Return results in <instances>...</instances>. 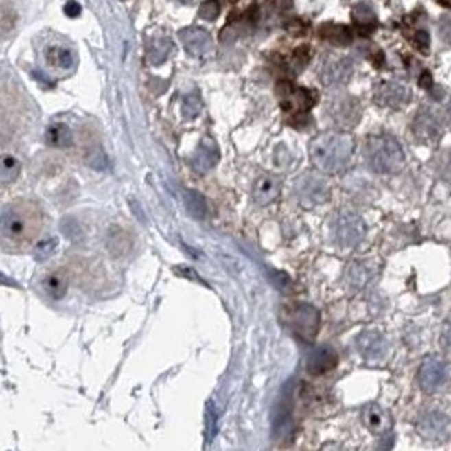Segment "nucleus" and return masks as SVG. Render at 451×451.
I'll list each match as a JSON object with an SVG mask.
<instances>
[{
    "label": "nucleus",
    "mask_w": 451,
    "mask_h": 451,
    "mask_svg": "<svg viewBox=\"0 0 451 451\" xmlns=\"http://www.w3.org/2000/svg\"><path fill=\"white\" fill-rule=\"evenodd\" d=\"M43 224L45 214L38 204L29 200L14 202L0 216V244L10 253L27 250L38 240Z\"/></svg>",
    "instance_id": "obj_1"
},
{
    "label": "nucleus",
    "mask_w": 451,
    "mask_h": 451,
    "mask_svg": "<svg viewBox=\"0 0 451 451\" xmlns=\"http://www.w3.org/2000/svg\"><path fill=\"white\" fill-rule=\"evenodd\" d=\"M355 153V139L345 132H324L316 136L309 144L312 165L327 175L339 173Z\"/></svg>",
    "instance_id": "obj_2"
},
{
    "label": "nucleus",
    "mask_w": 451,
    "mask_h": 451,
    "mask_svg": "<svg viewBox=\"0 0 451 451\" xmlns=\"http://www.w3.org/2000/svg\"><path fill=\"white\" fill-rule=\"evenodd\" d=\"M365 158L368 167L384 175H394L406 165V154L400 143L387 135L367 138Z\"/></svg>",
    "instance_id": "obj_3"
},
{
    "label": "nucleus",
    "mask_w": 451,
    "mask_h": 451,
    "mask_svg": "<svg viewBox=\"0 0 451 451\" xmlns=\"http://www.w3.org/2000/svg\"><path fill=\"white\" fill-rule=\"evenodd\" d=\"M355 71V63L346 55L326 53L317 65V77L326 86H341L348 84Z\"/></svg>",
    "instance_id": "obj_4"
},
{
    "label": "nucleus",
    "mask_w": 451,
    "mask_h": 451,
    "mask_svg": "<svg viewBox=\"0 0 451 451\" xmlns=\"http://www.w3.org/2000/svg\"><path fill=\"white\" fill-rule=\"evenodd\" d=\"M287 321L290 329L304 341L312 343L319 331V310L310 304H295L288 308Z\"/></svg>",
    "instance_id": "obj_5"
},
{
    "label": "nucleus",
    "mask_w": 451,
    "mask_h": 451,
    "mask_svg": "<svg viewBox=\"0 0 451 451\" xmlns=\"http://www.w3.org/2000/svg\"><path fill=\"white\" fill-rule=\"evenodd\" d=\"M326 115L331 122L339 129L355 128L362 117L360 102L351 95L333 97L326 106Z\"/></svg>",
    "instance_id": "obj_6"
},
{
    "label": "nucleus",
    "mask_w": 451,
    "mask_h": 451,
    "mask_svg": "<svg viewBox=\"0 0 451 451\" xmlns=\"http://www.w3.org/2000/svg\"><path fill=\"white\" fill-rule=\"evenodd\" d=\"M334 234L343 248H353L365 238L367 226L356 212L343 211L339 212L336 224H334Z\"/></svg>",
    "instance_id": "obj_7"
},
{
    "label": "nucleus",
    "mask_w": 451,
    "mask_h": 451,
    "mask_svg": "<svg viewBox=\"0 0 451 451\" xmlns=\"http://www.w3.org/2000/svg\"><path fill=\"white\" fill-rule=\"evenodd\" d=\"M295 196H297L301 205L310 209L314 205H321L327 202V198L331 197V190L327 187L326 180L308 173V175L301 176L295 183Z\"/></svg>",
    "instance_id": "obj_8"
},
{
    "label": "nucleus",
    "mask_w": 451,
    "mask_h": 451,
    "mask_svg": "<svg viewBox=\"0 0 451 451\" xmlns=\"http://www.w3.org/2000/svg\"><path fill=\"white\" fill-rule=\"evenodd\" d=\"M375 102L387 109H402L413 100V92L407 85L394 80H384L375 85L373 90Z\"/></svg>",
    "instance_id": "obj_9"
},
{
    "label": "nucleus",
    "mask_w": 451,
    "mask_h": 451,
    "mask_svg": "<svg viewBox=\"0 0 451 451\" xmlns=\"http://www.w3.org/2000/svg\"><path fill=\"white\" fill-rule=\"evenodd\" d=\"M448 380V365L439 356H429L419 368V384L424 392H435Z\"/></svg>",
    "instance_id": "obj_10"
},
{
    "label": "nucleus",
    "mask_w": 451,
    "mask_h": 451,
    "mask_svg": "<svg viewBox=\"0 0 451 451\" xmlns=\"http://www.w3.org/2000/svg\"><path fill=\"white\" fill-rule=\"evenodd\" d=\"M413 132L417 141L436 143L441 138V124L432 111L421 109L413 121Z\"/></svg>",
    "instance_id": "obj_11"
},
{
    "label": "nucleus",
    "mask_w": 451,
    "mask_h": 451,
    "mask_svg": "<svg viewBox=\"0 0 451 451\" xmlns=\"http://www.w3.org/2000/svg\"><path fill=\"white\" fill-rule=\"evenodd\" d=\"M183 48L192 56H204L212 49V36L202 27H185L178 32Z\"/></svg>",
    "instance_id": "obj_12"
},
{
    "label": "nucleus",
    "mask_w": 451,
    "mask_h": 451,
    "mask_svg": "<svg viewBox=\"0 0 451 451\" xmlns=\"http://www.w3.org/2000/svg\"><path fill=\"white\" fill-rule=\"evenodd\" d=\"M451 431V421L441 413H429L421 419L419 432L426 439H445Z\"/></svg>",
    "instance_id": "obj_13"
},
{
    "label": "nucleus",
    "mask_w": 451,
    "mask_h": 451,
    "mask_svg": "<svg viewBox=\"0 0 451 451\" xmlns=\"http://www.w3.org/2000/svg\"><path fill=\"white\" fill-rule=\"evenodd\" d=\"M219 157H221V154H219L218 144L211 141V139H205L196 150L190 163H192V168L196 170L197 173L204 175V173L211 172V170L218 165Z\"/></svg>",
    "instance_id": "obj_14"
},
{
    "label": "nucleus",
    "mask_w": 451,
    "mask_h": 451,
    "mask_svg": "<svg viewBox=\"0 0 451 451\" xmlns=\"http://www.w3.org/2000/svg\"><path fill=\"white\" fill-rule=\"evenodd\" d=\"M338 365V353L331 346H319L309 355L308 370L310 375H324Z\"/></svg>",
    "instance_id": "obj_15"
},
{
    "label": "nucleus",
    "mask_w": 451,
    "mask_h": 451,
    "mask_svg": "<svg viewBox=\"0 0 451 451\" xmlns=\"http://www.w3.org/2000/svg\"><path fill=\"white\" fill-rule=\"evenodd\" d=\"M280 180L273 175H262L255 182L253 198L258 205H268L280 196Z\"/></svg>",
    "instance_id": "obj_16"
},
{
    "label": "nucleus",
    "mask_w": 451,
    "mask_h": 451,
    "mask_svg": "<svg viewBox=\"0 0 451 451\" xmlns=\"http://www.w3.org/2000/svg\"><path fill=\"white\" fill-rule=\"evenodd\" d=\"M363 424L368 431L375 432V435H384L391 429V416L385 413L382 407H378L377 404H371L363 409Z\"/></svg>",
    "instance_id": "obj_17"
},
{
    "label": "nucleus",
    "mask_w": 451,
    "mask_h": 451,
    "mask_svg": "<svg viewBox=\"0 0 451 451\" xmlns=\"http://www.w3.org/2000/svg\"><path fill=\"white\" fill-rule=\"evenodd\" d=\"M317 36L323 41L331 43L334 46H349L355 39L351 27L345 26V24H323L317 29Z\"/></svg>",
    "instance_id": "obj_18"
},
{
    "label": "nucleus",
    "mask_w": 451,
    "mask_h": 451,
    "mask_svg": "<svg viewBox=\"0 0 451 451\" xmlns=\"http://www.w3.org/2000/svg\"><path fill=\"white\" fill-rule=\"evenodd\" d=\"M353 23H355L356 32L360 36H368L377 27V17L368 3L362 2L353 9Z\"/></svg>",
    "instance_id": "obj_19"
},
{
    "label": "nucleus",
    "mask_w": 451,
    "mask_h": 451,
    "mask_svg": "<svg viewBox=\"0 0 451 451\" xmlns=\"http://www.w3.org/2000/svg\"><path fill=\"white\" fill-rule=\"evenodd\" d=\"M384 336L378 333H373V331H371V333H363L358 339V348L367 360L380 358V356L384 355Z\"/></svg>",
    "instance_id": "obj_20"
},
{
    "label": "nucleus",
    "mask_w": 451,
    "mask_h": 451,
    "mask_svg": "<svg viewBox=\"0 0 451 451\" xmlns=\"http://www.w3.org/2000/svg\"><path fill=\"white\" fill-rule=\"evenodd\" d=\"M45 56L49 67H55L58 70H67L75 65V55L63 46H49Z\"/></svg>",
    "instance_id": "obj_21"
},
{
    "label": "nucleus",
    "mask_w": 451,
    "mask_h": 451,
    "mask_svg": "<svg viewBox=\"0 0 451 451\" xmlns=\"http://www.w3.org/2000/svg\"><path fill=\"white\" fill-rule=\"evenodd\" d=\"M46 143L53 148H68L73 144V135L65 124H53L46 131Z\"/></svg>",
    "instance_id": "obj_22"
},
{
    "label": "nucleus",
    "mask_w": 451,
    "mask_h": 451,
    "mask_svg": "<svg viewBox=\"0 0 451 451\" xmlns=\"http://www.w3.org/2000/svg\"><path fill=\"white\" fill-rule=\"evenodd\" d=\"M21 173V163L12 154L0 157V185H10L17 180Z\"/></svg>",
    "instance_id": "obj_23"
},
{
    "label": "nucleus",
    "mask_w": 451,
    "mask_h": 451,
    "mask_svg": "<svg viewBox=\"0 0 451 451\" xmlns=\"http://www.w3.org/2000/svg\"><path fill=\"white\" fill-rule=\"evenodd\" d=\"M173 51V43L170 39H153L148 46V60L151 65H161L167 61L170 53Z\"/></svg>",
    "instance_id": "obj_24"
},
{
    "label": "nucleus",
    "mask_w": 451,
    "mask_h": 451,
    "mask_svg": "<svg viewBox=\"0 0 451 451\" xmlns=\"http://www.w3.org/2000/svg\"><path fill=\"white\" fill-rule=\"evenodd\" d=\"M17 26V12L12 7L0 5V39H5Z\"/></svg>",
    "instance_id": "obj_25"
},
{
    "label": "nucleus",
    "mask_w": 451,
    "mask_h": 451,
    "mask_svg": "<svg viewBox=\"0 0 451 451\" xmlns=\"http://www.w3.org/2000/svg\"><path fill=\"white\" fill-rule=\"evenodd\" d=\"M84 160L86 167L93 170H106L107 167V154L100 146H86Z\"/></svg>",
    "instance_id": "obj_26"
},
{
    "label": "nucleus",
    "mask_w": 451,
    "mask_h": 451,
    "mask_svg": "<svg viewBox=\"0 0 451 451\" xmlns=\"http://www.w3.org/2000/svg\"><path fill=\"white\" fill-rule=\"evenodd\" d=\"M310 58H312L310 46H308V45L299 46V48L292 53L290 63H288V70L294 71V73H299V71H302L305 67H308Z\"/></svg>",
    "instance_id": "obj_27"
},
{
    "label": "nucleus",
    "mask_w": 451,
    "mask_h": 451,
    "mask_svg": "<svg viewBox=\"0 0 451 451\" xmlns=\"http://www.w3.org/2000/svg\"><path fill=\"white\" fill-rule=\"evenodd\" d=\"M185 200H187V209H189V212L194 216V218L197 219L205 218L207 207H205V200L200 194L196 192V190H187Z\"/></svg>",
    "instance_id": "obj_28"
},
{
    "label": "nucleus",
    "mask_w": 451,
    "mask_h": 451,
    "mask_svg": "<svg viewBox=\"0 0 451 451\" xmlns=\"http://www.w3.org/2000/svg\"><path fill=\"white\" fill-rule=\"evenodd\" d=\"M182 113H183V117L189 119V121L198 117V114L202 113V100H200V95H198L197 92L189 93V95L183 99Z\"/></svg>",
    "instance_id": "obj_29"
},
{
    "label": "nucleus",
    "mask_w": 451,
    "mask_h": 451,
    "mask_svg": "<svg viewBox=\"0 0 451 451\" xmlns=\"http://www.w3.org/2000/svg\"><path fill=\"white\" fill-rule=\"evenodd\" d=\"M221 12V3L219 0H205L198 7V16L204 21H216Z\"/></svg>",
    "instance_id": "obj_30"
},
{
    "label": "nucleus",
    "mask_w": 451,
    "mask_h": 451,
    "mask_svg": "<svg viewBox=\"0 0 451 451\" xmlns=\"http://www.w3.org/2000/svg\"><path fill=\"white\" fill-rule=\"evenodd\" d=\"M410 43H413L414 48L423 53V55H428L429 53V34L424 29L414 31L413 36H410Z\"/></svg>",
    "instance_id": "obj_31"
},
{
    "label": "nucleus",
    "mask_w": 451,
    "mask_h": 451,
    "mask_svg": "<svg viewBox=\"0 0 451 451\" xmlns=\"http://www.w3.org/2000/svg\"><path fill=\"white\" fill-rule=\"evenodd\" d=\"M439 36L446 45H451V10L439 19Z\"/></svg>",
    "instance_id": "obj_32"
},
{
    "label": "nucleus",
    "mask_w": 451,
    "mask_h": 451,
    "mask_svg": "<svg viewBox=\"0 0 451 451\" xmlns=\"http://www.w3.org/2000/svg\"><path fill=\"white\" fill-rule=\"evenodd\" d=\"M65 12H67V16H70V17H77V16H80L82 7L78 5V3L75 2V0H70V2H68L67 5H65Z\"/></svg>",
    "instance_id": "obj_33"
},
{
    "label": "nucleus",
    "mask_w": 451,
    "mask_h": 451,
    "mask_svg": "<svg viewBox=\"0 0 451 451\" xmlns=\"http://www.w3.org/2000/svg\"><path fill=\"white\" fill-rule=\"evenodd\" d=\"M419 85H421V89H424V90H432V86H435V82H432V77H431V73H429V71H423V73H421Z\"/></svg>",
    "instance_id": "obj_34"
},
{
    "label": "nucleus",
    "mask_w": 451,
    "mask_h": 451,
    "mask_svg": "<svg viewBox=\"0 0 451 451\" xmlns=\"http://www.w3.org/2000/svg\"><path fill=\"white\" fill-rule=\"evenodd\" d=\"M370 60H371V63H373L377 68H382V65L385 63V56H384V53H382V51H375L373 55H371Z\"/></svg>",
    "instance_id": "obj_35"
},
{
    "label": "nucleus",
    "mask_w": 451,
    "mask_h": 451,
    "mask_svg": "<svg viewBox=\"0 0 451 451\" xmlns=\"http://www.w3.org/2000/svg\"><path fill=\"white\" fill-rule=\"evenodd\" d=\"M446 111H448V117H450V121H451V99H450V102H448V107H446Z\"/></svg>",
    "instance_id": "obj_36"
},
{
    "label": "nucleus",
    "mask_w": 451,
    "mask_h": 451,
    "mask_svg": "<svg viewBox=\"0 0 451 451\" xmlns=\"http://www.w3.org/2000/svg\"><path fill=\"white\" fill-rule=\"evenodd\" d=\"M182 2H190V0H182Z\"/></svg>",
    "instance_id": "obj_37"
},
{
    "label": "nucleus",
    "mask_w": 451,
    "mask_h": 451,
    "mask_svg": "<svg viewBox=\"0 0 451 451\" xmlns=\"http://www.w3.org/2000/svg\"><path fill=\"white\" fill-rule=\"evenodd\" d=\"M231 2H236V0H231Z\"/></svg>",
    "instance_id": "obj_38"
}]
</instances>
